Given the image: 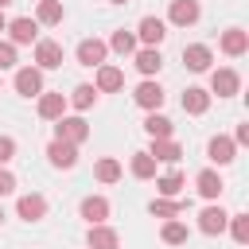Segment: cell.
Masks as SVG:
<instances>
[{
    "label": "cell",
    "mask_w": 249,
    "mask_h": 249,
    "mask_svg": "<svg viewBox=\"0 0 249 249\" xmlns=\"http://www.w3.org/2000/svg\"><path fill=\"white\" fill-rule=\"evenodd\" d=\"M86 136H89V124H86L82 117H66V113H62V117L54 121V140H66V144H82Z\"/></svg>",
    "instance_id": "1"
},
{
    "label": "cell",
    "mask_w": 249,
    "mask_h": 249,
    "mask_svg": "<svg viewBox=\"0 0 249 249\" xmlns=\"http://www.w3.org/2000/svg\"><path fill=\"white\" fill-rule=\"evenodd\" d=\"M35 39H39V23H35L31 16H16V19H8V43L23 47V43H35Z\"/></svg>",
    "instance_id": "2"
},
{
    "label": "cell",
    "mask_w": 249,
    "mask_h": 249,
    "mask_svg": "<svg viewBox=\"0 0 249 249\" xmlns=\"http://www.w3.org/2000/svg\"><path fill=\"white\" fill-rule=\"evenodd\" d=\"M35 66H39V70H58V66H62V43H54V39H35Z\"/></svg>",
    "instance_id": "3"
},
{
    "label": "cell",
    "mask_w": 249,
    "mask_h": 249,
    "mask_svg": "<svg viewBox=\"0 0 249 249\" xmlns=\"http://www.w3.org/2000/svg\"><path fill=\"white\" fill-rule=\"evenodd\" d=\"M16 93L19 97H39L43 93V70L39 66H19L16 70Z\"/></svg>",
    "instance_id": "4"
},
{
    "label": "cell",
    "mask_w": 249,
    "mask_h": 249,
    "mask_svg": "<svg viewBox=\"0 0 249 249\" xmlns=\"http://www.w3.org/2000/svg\"><path fill=\"white\" fill-rule=\"evenodd\" d=\"M163 97H167V93H163V86H160V82H152V78H148V82H140V86H136V93H132V101H136L140 109H148V113H156V109L163 105Z\"/></svg>",
    "instance_id": "5"
},
{
    "label": "cell",
    "mask_w": 249,
    "mask_h": 249,
    "mask_svg": "<svg viewBox=\"0 0 249 249\" xmlns=\"http://www.w3.org/2000/svg\"><path fill=\"white\" fill-rule=\"evenodd\" d=\"M47 160H51V167H62V171H70V167L78 163V144L51 140V144H47Z\"/></svg>",
    "instance_id": "6"
},
{
    "label": "cell",
    "mask_w": 249,
    "mask_h": 249,
    "mask_svg": "<svg viewBox=\"0 0 249 249\" xmlns=\"http://www.w3.org/2000/svg\"><path fill=\"white\" fill-rule=\"evenodd\" d=\"M237 89H241V78H237V70L222 66V70H214V74H210V93H218V97H233Z\"/></svg>",
    "instance_id": "7"
},
{
    "label": "cell",
    "mask_w": 249,
    "mask_h": 249,
    "mask_svg": "<svg viewBox=\"0 0 249 249\" xmlns=\"http://www.w3.org/2000/svg\"><path fill=\"white\" fill-rule=\"evenodd\" d=\"M198 0H171V8H167V19L175 23V27H191V23H198Z\"/></svg>",
    "instance_id": "8"
},
{
    "label": "cell",
    "mask_w": 249,
    "mask_h": 249,
    "mask_svg": "<svg viewBox=\"0 0 249 249\" xmlns=\"http://www.w3.org/2000/svg\"><path fill=\"white\" fill-rule=\"evenodd\" d=\"M226 222H230V214H226L222 206H206V210L198 214V230H202L206 237H218V233H226Z\"/></svg>",
    "instance_id": "9"
},
{
    "label": "cell",
    "mask_w": 249,
    "mask_h": 249,
    "mask_svg": "<svg viewBox=\"0 0 249 249\" xmlns=\"http://www.w3.org/2000/svg\"><path fill=\"white\" fill-rule=\"evenodd\" d=\"M86 245H89V249H121V237H117V230H113V226L97 222V226H89Z\"/></svg>",
    "instance_id": "10"
},
{
    "label": "cell",
    "mask_w": 249,
    "mask_h": 249,
    "mask_svg": "<svg viewBox=\"0 0 249 249\" xmlns=\"http://www.w3.org/2000/svg\"><path fill=\"white\" fill-rule=\"evenodd\" d=\"M105 54H109V43H101V39H82L78 43V62L82 66H101Z\"/></svg>",
    "instance_id": "11"
},
{
    "label": "cell",
    "mask_w": 249,
    "mask_h": 249,
    "mask_svg": "<svg viewBox=\"0 0 249 249\" xmlns=\"http://www.w3.org/2000/svg\"><path fill=\"white\" fill-rule=\"evenodd\" d=\"M183 62H187V70L202 74V70H210L214 54H210V47H206V43H191V47H183Z\"/></svg>",
    "instance_id": "12"
},
{
    "label": "cell",
    "mask_w": 249,
    "mask_h": 249,
    "mask_svg": "<svg viewBox=\"0 0 249 249\" xmlns=\"http://www.w3.org/2000/svg\"><path fill=\"white\" fill-rule=\"evenodd\" d=\"M124 86V74H121V66H109V62H101L97 66V78H93V89L97 93H113V89H121Z\"/></svg>",
    "instance_id": "13"
},
{
    "label": "cell",
    "mask_w": 249,
    "mask_h": 249,
    "mask_svg": "<svg viewBox=\"0 0 249 249\" xmlns=\"http://www.w3.org/2000/svg\"><path fill=\"white\" fill-rule=\"evenodd\" d=\"M148 156H152L156 163H179V160H183V148H179L171 136H160V140H152Z\"/></svg>",
    "instance_id": "14"
},
{
    "label": "cell",
    "mask_w": 249,
    "mask_h": 249,
    "mask_svg": "<svg viewBox=\"0 0 249 249\" xmlns=\"http://www.w3.org/2000/svg\"><path fill=\"white\" fill-rule=\"evenodd\" d=\"M206 156H210L218 167L233 163V156H237V144H233V136H214V140L206 144Z\"/></svg>",
    "instance_id": "15"
},
{
    "label": "cell",
    "mask_w": 249,
    "mask_h": 249,
    "mask_svg": "<svg viewBox=\"0 0 249 249\" xmlns=\"http://www.w3.org/2000/svg\"><path fill=\"white\" fill-rule=\"evenodd\" d=\"M16 210H19V218L23 222H39V218H47V198L43 195H19V202H16Z\"/></svg>",
    "instance_id": "16"
},
{
    "label": "cell",
    "mask_w": 249,
    "mask_h": 249,
    "mask_svg": "<svg viewBox=\"0 0 249 249\" xmlns=\"http://www.w3.org/2000/svg\"><path fill=\"white\" fill-rule=\"evenodd\" d=\"M163 35H167V23H163V19H156V16H144V19H140V27H136V39H144L148 47H160V43H163Z\"/></svg>",
    "instance_id": "17"
},
{
    "label": "cell",
    "mask_w": 249,
    "mask_h": 249,
    "mask_svg": "<svg viewBox=\"0 0 249 249\" xmlns=\"http://www.w3.org/2000/svg\"><path fill=\"white\" fill-rule=\"evenodd\" d=\"M218 47H222V54H230V58H241V54L249 51V35H245L241 27H230V31L222 35V43H218Z\"/></svg>",
    "instance_id": "18"
},
{
    "label": "cell",
    "mask_w": 249,
    "mask_h": 249,
    "mask_svg": "<svg viewBox=\"0 0 249 249\" xmlns=\"http://www.w3.org/2000/svg\"><path fill=\"white\" fill-rule=\"evenodd\" d=\"M62 113H66V93H47L43 89L39 93V117L43 121H58Z\"/></svg>",
    "instance_id": "19"
},
{
    "label": "cell",
    "mask_w": 249,
    "mask_h": 249,
    "mask_svg": "<svg viewBox=\"0 0 249 249\" xmlns=\"http://www.w3.org/2000/svg\"><path fill=\"white\" fill-rule=\"evenodd\" d=\"M206 109H210V93H206V89H198V86H187V93H183V113L202 117Z\"/></svg>",
    "instance_id": "20"
},
{
    "label": "cell",
    "mask_w": 249,
    "mask_h": 249,
    "mask_svg": "<svg viewBox=\"0 0 249 249\" xmlns=\"http://www.w3.org/2000/svg\"><path fill=\"white\" fill-rule=\"evenodd\" d=\"M82 218H86L89 226L105 222V218H109V198H101V195H89V198H82Z\"/></svg>",
    "instance_id": "21"
},
{
    "label": "cell",
    "mask_w": 249,
    "mask_h": 249,
    "mask_svg": "<svg viewBox=\"0 0 249 249\" xmlns=\"http://www.w3.org/2000/svg\"><path fill=\"white\" fill-rule=\"evenodd\" d=\"M160 66H163V54H160V47H144V51H136V70H140L144 78L160 74Z\"/></svg>",
    "instance_id": "22"
},
{
    "label": "cell",
    "mask_w": 249,
    "mask_h": 249,
    "mask_svg": "<svg viewBox=\"0 0 249 249\" xmlns=\"http://www.w3.org/2000/svg\"><path fill=\"white\" fill-rule=\"evenodd\" d=\"M195 187H198V195H202V198H210V202H214V198L222 195V187H226V183H222V175H218V171H210V167H206V171H198Z\"/></svg>",
    "instance_id": "23"
},
{
    "label": "cell",
    "mask_w": 249,
    "mask_h": 249,
    "mask_svg": "<svg viewBox=\"0 0 249 249\" xmlns=\"http://www.w3.org/2000/svg\"><path fill=\"white\" fill-rule=\"evenodd\" d=\"M62 16H66L62 0H39V8H35V23H47V27L62 23Z\"/></svg>",
    "instance_id": "24"
},
{
    "label": "cell",
    "mask_w": 249,
    "mask_h": 249,
    "mask_svg": "<svg viewBox=\"0 0 249 249\" xmlns=\"http://www.w3.org/2000/svg\"><path fill=\"white\" fill-rule=\"evenodd\" d=\"M93 101H97V89H93L89 82H82V86H74V93L66 97V105H74L78 113H82V109H89Z\"/></svg>",
    "instance_id": "25"
},
{
    "label": "cell",
    "mask_w": 249,
    "mask_h": 249,
    "mask_svg": "<svg viewBox=\"0 0 249 249\" xmlns=\"http://www.w3.org/2000/svg\"><path fill=\"white\" fill-rule=\"evenodd\" d=\"M144 132H148L152 140H160V136H171V121H167L163 113H148V117H144Z\"/></svg>",
    "instance_id": "26"
},
{
    "label": "cell",
    "mask_w": 249,
    "mask_h": 249,
    "mask_svg": "<svg viewBox=\"0 0 249 249\" xmlns=\"http://www.w3.org/2000/svg\"><path fill=\"white\" fill-rule=\"evenodd\" d=\"M93 175H97V183H117V179H121V163H117L113 156H101L97 167H93Z\"/></svg>",
    "instance_id": "27"
},
{
    "label": "cell",
    "mask_w": 249,
    "mask_h": 249,
    "mask_svg": "<svg viewBox=\"0 0 249 249\" xmlns=\"http://www.w3.org/2000/svg\"><path fill=\"white\" fill-rule=\"evenodd\" d=\"M160 237H163L167 245H187V237H191V233H187V226H183V222L167 218V222H163V230H160Z\"/></svg>",
    "instance_id": "28"
},
{
    "label": "cell",
    "mask_w": 249,
    "mask_h": 249,
    "mask_svg": "<svg viewBox=\"0 0 249 249\" xmlns=\"http://www.w3.org/2000/svg\"><path fill=\"white\" fill-rule=\"evenodd\" d=\"M156 191H160L163 198H175V195L183 191V175H179V171H167V175H160V179H156Z\"/></svg>",
    "instance_id": "29"
},
{
    "label": "cell",
    "mask_w": 249,
    "mask_h": 249,
    "mask_svg": "<svg viewBox=\"0 0 249 249\" xmlns=\"http://www.w3.org/2000/svg\"><path fill=\"white\" fill-rule=\"evenodd\" d=\"M148 210H152V218H163V222H167V218H175V214L183 210V202H175V198H163V195H160V198H152V206H148Z\"/></svg>",
    "instance_id": "30"
},
{
    "label": "cell",
    "mask_w": 249,
    "mask_h": 249,
    "mask_svg": "<svg viewBox=\"0 0 249 249\" xmlns=\"http://www.w3.org/2000/svg\"><path fill=\"white\" fill-rule=\"evenodd\" d=\"M109 51H117V54H132L136 51V35L132 31H113V39H109Z\"/></svg>",
    "instance_id": "31"
},
{
    "label": "cell",
    "mask_w": 249,
    "mask_h": 249,
    "mask_svg": "<svg viewBox=\"0 0 249 249\" xmlns=\"http://www.w3.org/2000/svg\"><path fill=\"white\" fill-rule=\"evenodd\" d=\"M230 233H233V241L237 245H249V214H230Z\"/></svg>",
    "instance_id": "32"
},
{
    "label": "cell",
    "mask_w": 249,
    "mask_h": 249,
    "mask_svg": "<svg viewBox=\"0 0 249 249\" xmlns=\"http://www.w3.org/2000/svg\"><path fill=\"white\" fill-rule=\"evenodd\" d=\"M132 175H136V179H152V175H156V160H152L148 152H136V156H132Z\"/></svg>",
    "instance_id": "33"
},
{
    "label": "cell",
    "mask_w": 249,
    "mask_h": 249,
    "mask_svg": "<svg viewBox=\"0 0 249 249\" xmlns=\"http://www.w3.org/2000/svg\"><path fill=\"white\" fill-rule=\"evenodd\" d=\"M16 66V43L0 39V70H12Z\"/></svg>",
    "instance_id": "34"
},
{
    "label": "cell",
    "mask_w": 249,
    "mask_h": 249,
    "mask_svg": "<svg viewBox=\"0 0 249 249\" xmlns=\"http://www.w3.org/2000/svg\"><path fill=\"white\" fill-rule=\"evenodd\" d=\"M16 160V140L12 136H0V167H8Z\"/></svg>",
    "instance_id": "35"
},
{
    "label": "cell",
    "mask_w": 249,
    "mask_h": 249,
    "mask_svg": "<svg viewBox=\"0 0 249 249\" xmlns=\"http://www.w3.org/2000/svg\"><path fill=\"white\" fill-rule=\"evenodd\" d=\"M12 191H16V175H12L8 167H0V198H4V195H12Z\"/></svg>",
    "instance_id": "36"
},
{
    "label": "cell",
    "mask_w": 249,
    "mask_h": 249,
    "mask_svg": "<svg viewBox=\"0 0 249 249\" xmlns=\"http://www.w3.org/2000/svg\"><path fill=\"white\" fill-rule=\"evenodd\" d=\"M233 144H249V124H237V136H233Z\"/></svg>",
    "instance_id": "37"
},
{
    "label": "cell",
    "mask_w": 249,
    "mask_h": 249,
    "mask_svg": "<svg viewBox=\"0 0 249 249\" xmlns=\"http://www.w3.org/2000/svg\"><path fill=\"white\" fill-rule=\"evenodd\" d=\"M4 31H8V19H4V12H0V35H4Z\"/></svg>",
    "instance_id": "38"
},
{
    "label": "cell",
    "mask_w": 249,
    "mask_h": 249,
    "mask_svg": "<svg viewBox=\"0 0 249 249\" xmlns=\"http://www.w3.org/2000/svg\"><path fill=\"white\" fill-rule=\"evenodd\" d=\"M8 4H12V0H0V12H4V8H8Z\"/></svg>",
    "instance_id": "39"
},
{
    "label": "cell",
    "mask_w": 249,
    "mask_h": 249,
    "mask_svg": "<svg viewBox=\"0 0 249 249\" xmlns=\"http://www.w3.org/2000/svg\"><path fill=\"white\" fill-rule=\"evenodd\" d=\"M113 4H128V0H113Z\"/></svg>",
    "instance_id": "40"
},
{
    "label": "cell",
    "mask_w": 249,
    "mask_h": 249,
    "mask_svg": "<svg viewBox=\"0 0 249 249\" xmlns=\"http://www.w3.org/2000/svg\"><path fill=\"white\" fill-rule=\"evenodd\" d=\"M0 222H4V210H0Z\"/></svg>",
    "instance_id": "41"
}]
</instances>
